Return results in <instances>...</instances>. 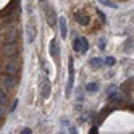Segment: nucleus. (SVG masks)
<instances>
[{
    "label": "nucleus",
    "instance_id": "f257e3e1",
    "mask_svg": "<svg viewBox=\"0 0 134 134\" xmlns=\"http://www.w3.org/2000/svg\"><path fill=\"white\" fill-rule=\"evenodd\" d=\"M73 49L78 53H87V50H89L87 39H86V37H76L74 42H73Z\"/></svg>",
    "mask_w": 134,
    "mask_h": 134
},
{
    "label": "nucleus",
    "instance_id": "f03ea898",
    "mask_svg": "<svg viewBox=\"0 0 134 134\" xmlns=\"http://www.w3.org/2000/svg\"><path fill=\"white\" fill-rule=\"evenodd\" d=\"M73 86H74V65H73V58H70V71H68V82H66V95H70L73 92Z\"/></svg>",
    "mask_w": 134,
    "mask_h": 134
},
{
    "label": "nucleus",
    "instance_id": "7ed1b4c3",
    "mask_svg": "<svg viewBox=\"0 0 134 134\" xmlns=\"http://www.w3.org/2000/svg\"><path fill=\"white\" fill-rule=\"evenodd\" d=\"M49 52H50V57L55 60V63L60 65V45H58V42H57L55 39L50 42V49H49Z\"/></svg>",
    "mask_w": 134,
    "mask_h": 134
},
{
    "label": "nucleus",
    "instance_id": "20e7f679",
    "mask_svg": "<svg viewBox=\"0 0 134 134\" xmlns=\"http://www.w3.org/2000/svg\"><path fill=\"white\" fill-rule=\"evenodd\" d=\"M50 89H52V84H50L49 78H42V81H41V95L44 99H47L50 95Z\"/></svg>",
    "mask_w": 134,
    "mask_h": 134
},
{
    "label": "nucleus",
    "instance_id": "39448f33",
    "mask_svg": "<svg viewBox=\"0 0 134 134\" xmlns=\"http://www.w3.org/2000/svg\"><path fill=\"white\" fill-rule=\"evenodd\" d=\"M18 70H20V60H18V58H10L8 63H7V73L15 76V73Z\"/></svg>",
    "mask_w": 134,
    "mask_h": 134
},
{
    "label": "nucleus",
    "instance_id": "423d86ee",
    "mask_svg": "<svg viewBox=\"0 0 134 134\" xmlns=\"http://www.w3.org/2000/svg\"><path fill=\"white\" fill-rule=\"evenodd\" d=\"M57 21H58V16H57V13H55L53 8L49 7V8H47V23H49L50 27H55L57 26Z\"/></svg>",
    "mask_w": 134,
    "mask_h": 134
},
{
    "label": "nucleus",
    "instance_id": "0eeeda50",
    "mask_svg": "<svg viewBox=\"0 0 134 134\" xmlns=\"http://www.w3.org/2000/svg\"><path fill=\"white\" fill-rule=\"evenodd\" d=\"M58 21H60L62 39H66V37H68V26H66V18H65V16H58Z\"/></svg>",
    "mask_w": 134,
    "mask_h": 134
},
{
    "label": "nucleus",
    "instance_id": "6e6552de",
    "mask_svg": "<svg viewBox=\"0 0 134 134\" xmlns=\"http://www.w3.org/2000/svg\"><path fill=\"white\" fill-rule=\"evenodd\" d=\"M76 21H78L81 26H87V24L91 23L89 16H87V15H84V13H76Z\"/></svg>",
    "mask_w": 134,
    "mask_h": 134
},
{
    "label": "nucleus",
    "instance_id": "1a4fd4ad",
    "mask_svg": "<svg viewBox=\"0 0 134 134\" xmlns=\"http://www.w3.org/2000/svg\"><path fill=\"white\" fill-rule=\"evenodd\" d=\"M3 86H5V87H15V86H16V79H15V76L7 74L5 78H3Z\"/></svg>",
    "mask_w": 134,
    "mask_h": 134
},
{
    "label": "nucleus",
    "instance_id": "9d476101",
    "mask_svg": "<svg viewBox=\"0 0 134 134\" xmlns=\"http://www.w3.org/2000/svg\"><path fill=\"white\" fill-rule=\"evenodd\" d=\"M91 66H92V68H95V70H99V68H102V66H103V60L102 58H92L91 60Z\"/></svg>",
    "mask_w": 134,
    "mask_h": 134
},
{
    "label": "nucleus",
    "instance_id": "9b49d317",
    "mask_svg": "<svg viewBox=\"0 0 134 134\" xmlns=\"http://www.w3.org/2000/svg\"><path fill=\"white\" fill-rule=\"evenodd\" d=\"M74 94H76V100H78V102H82L84 100V89L82 87H76L74 89Z\"/></svg>",
    "mask_w": 134,
    "mask_h": 134
},
{
    "label": "nucleus",
    "instance_id": "f8f14e48",
    "mask_svg": "<svg viewBox=\"0 0 134 134\" xmlns=\"http://www.w3.org/2000/svg\"><path fill=\"white\" fill-rule=\"evenodd\" d=\"M16 37H18V31H16V29H12L10 34H8V37H7V42H8V44H13V42L16 41Z\"/></svg>",
    "mask_w": 134,
    "mask_h": 134
},
{
    "label": "nucleus",
    "instance_id": "ddd939ff",
    "mask_svg": "<svg viewBox=\"0 0 134 134\" xmlns=\"http://www.w3.org/2000/svg\"><path fill=\"white\" fill-rule=\"evenodd\" d=\"M34 37H36L34 27H32V26H27V42H32V41H34Z\"/></svg>",
    "mask_w": 134,
    "mask_h": 134
},
{
    "label": "nucleus",
    "instance_id": "4468645a",
    "mask_svg": "<svg viewBox=\"0 0 134 134\" xmlns=\"http://www.w3.org/2000/svg\"><path fill=\"white\" fill-rule=\"evenodd\" d=\"M86 89H87L89 92H99L100 87H99V84H97V82H89L87 86H86Z\"/></svg>",
    "mask_w": 134,
    "mask_h": 134
},
{
    "label": "nucleus",
    "instance_id": "2eb2a0df",
    "mask_svg": "<svg viewBox=\"0 0 134 134\" xmlns=\"http://www.w3.org/2000/svg\"><path fill=\"white\" fill-rule=\"evenodd\" d=\"M99 2L102 3V5H105V7H110V8H118V5L113 2V0H99Z\"/></svg>",
    "mask_w": 134,
    "mask_h": 134
},
{
    "label": "nucleus",
    "instance_id": "dca6fc26",
    "mask_svg": "<svg viewBox=\"0 0 134 134\" xmlns=\"http://www.w3.org/2000/svg\"><path fill=\"white\" fill-rule=\"evenodd\" d=\"M7 103H8V97H7V94L0 89V105H3V107H5Z\"/></svg>",
    "mask_w": 134,
    "mask_h": 134
},
{
    "label": "nucleus",
    "instance_id": "f3484780",
    "mask_svg": "<svg viewBox=\"0 0 134 134\" xmlns=\"http://www.w3.org/2000/svg\"><path fill=\"white\" fill-rule=\"evenodd\" d=\"M115 63H116V60H115L113 57H105V60H103V65H107V66H113Z\"/></svg>",
    "mask_w": 134,
    "mask_h": 134
},
{
    "label": "nucleus",
    "instance_id": "a211bd4d",
    "mask_svg": "<svg viewBox=\"0 0 134 134\" xmlns=\"http://www.w3.org/2000/svg\"><path fill=\"white\" fill-rule=\"evenodd\" d=\"M105 47H107V39H105V37H100L99 39V50H105Z\"/></svg>",
    "mask_w": 134,
    "mask_h": 134
},
{
    "label": "nucleus",
    "instance_id": "6ab92c4d",
    "mask_svg": "<svg viewBox=\"0 0 134 134\" xmlns=\"http://www.w3.org/2000/svg\"><path fill=\"white\" fill-rule=\"evenodd\" d=\"M15 50H16L15 44H8V47H5V49H3V52H5V53H13Z\"/></svg>",
    "mask_w": 134,
    "mask_h": 134
},
{
    "label": "nucleus",
    "instance_id": "aec40b11",
    "mask_svg": "<svg viewBox=\"0 0 134 134\" xmlns=\"http://www.w3.org/2000/svg\"><path fill=\"white\" fill-rule=\"evenodd\" d=\"M124 50H126L128 53L132 50V37H131V39H128V42H126V49H124Z\"/></svg>",
    "mask_w": 134,
    "mask_h": 134
},
{
    "label": "nucleus",
    "instance_id": "412c9836",
    "mask_svg": "<svg viewBox=\"0 0 134 134\" xmlns=\"http://www.w3.org/2000/svg\"><path fill=\"white\" fill-rule=\"evenodd\" d=\"M20 134H32V129H31V128H23V129L20 131Z\"/></svg>",
    "mask_w": 134,
    "mask_h": 134
},
{
    "label": "nucleus",
    "instance_id": "4be33fe9",
    "mask_svg": "<svg viewBox=\"0 0 134 134\" xmlns=\"http://www.w3.org/2000/svg\"><path fill=\"white\" fill-rule=\"evenodd\" d=\"M68 132H70V134H79L78 129H76V126H70V128H68Z\"/></svg>",
    "mask_w": 134,
    "mask_h": 134
},
{
    "label": "nucleus",
    "instance_id": "5701e85b",
    "mask_svg": "<svg viewBox=\"0 0 134 134\" xmlns=\"http://www.w3.org/2000/svg\"><path fill=\"white\" fill-rule=\"evenodd\" d=\"M97 15L100 16V20H102V21H105V23H107V18H105V15H103V13H102L100 10H97Z\"/></svg>",
    "mask_w": 134,
    "mask_h": 134
},
{
    "label": "nucleus",
    "instance_id": "b1692460",
    "mask_svg": "<svg viewBox=\"0 0 134 134\" xmlns=\"http://www.w3.org/2000/svg\"><path fill=\"white\" fill-rule=\"evenodd\" d=\"M62 124H63L65 128H70V126H71V124H70V121H68V120H62Z\"/></svg>",
    "mask_w": 134,
    "mask_h": 134
},
{
    "label": "nucleus",
    "instance_id": "393cba45",
    "mask_svg": "<svg viewBox=\"0 0 134 134\" xmlns=\"http://www.w3.org/2000/svg\"><path fill=\"white\" fill-rule=\"evenodd\" d=\"M5 116V108H3V105H0V118H3Z\"/></svg>",
    "mask_w": 134,
    "mask_h": 134
},
{
    "label": "nucleus",
    "instance_id": "a878e982",
    "mask_svg": "<svg viewBox=\"0 0 134 134\" xmlns=\"http://www.w3.org/2000/svg\"><path fill=\"white\" fill-rule=\"evenodd\" d=\"M16 107H18V100H15V102H13V105H12L10 111H15V110H16Z\"/></svg>",
    "mask_w": 134,
    "mask_h": 134
},
{
    "label": "nucleus",
    "instance_id": "bb28decb",
    "mask_svg": "<svg viewBox=\"0 0 134 134\" xmlns=\"http://www.w3.org/2000/svg\"><path fill=\"white\" fill-rule=\"evenodd\" d=\"M89 134H97V128H95V126H94V128L91 129V132H89Z\"/></svg>",
    "mask_w": 134,
    "mask_h": 134
},
{
    "label": "nucleus",
    "instance_id": "cd10ccee",
    "mask_svg": "<svg viewBox=\"0 0 134 134\" xmlns=\"http://www.w3.org/2000/svg\"><path fill=\"white\" fill-rule=\"evenodd\" d=\"M58 134H65V132H58Z\"/></svg>",
    "mask_w": 134,
    "mask_h": 134
},
{
    "label": "nucleus",
    "instance_id": "c85d7f7f",
    "mask_svg": "<svg viewBox=\"0 0 134 134\" xmlns=\"http://www.w3.org/2000/svg\"><path fill=\"white\" fill-rule=\"evenodd\" d=\"M39 2H44V0H39Z\"/></svg>",
    "mask_w": 134,
    "mask_h": 134
}]
</instances>
